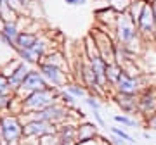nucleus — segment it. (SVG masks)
<instances>
[{"instance_id":"1","label":"nucleus","mask_w":156,"mask_h":145,"mask_svg":"<svg viewBox=\"0 0 156 145\" xmlns=\"http://www.w3.org/2000/svg\"><path fill=\"white\" fill-rule=\"evenodd\" d=\"M113 31H115V40L116 43L123 45L125 49L132 52V54H137L140 50V43H142V36L139 33V28H137V22L128 16L127 12H122L118 14L116 22L113 26Z\"/></svg>"},{"instance_id":"2","label":"nucleus","mask_w":156,"mask_h":145,"mask_svg":"<svg viewBox=\"0 0 156 145\" xmlns=\"http://www.w3.org/2000/svg\"><path fill=\"white\" fill-rule=\"evenodd\" d=\"M57 90L54 86H47L44 90H38V92H33V93H28L24 97V102H23V109L30 112L35 111H42L45 107L52 106L57 102Z\"/></svg>"},{"instance_id":"3","label":"nucleus","mask_w":156,"mask_h":145,"mask_svg":"<svg viewBox=\"0 0 156 145\" xmlns=\"http://www.w3.org/2000/svg\"><path fill=\"white\" fill-rule=\"evenodd\" d=\"M137 28L144 40H156V14L151 2L144 5V11L137 21Z\"/></svg>"},{"instance_id":"4","label":"nucleus","mask_w":156,"mask_h":145,"mask_svg":"<svg viewBox=\"0 0 156 145\" xmlns=\"http://www.w3.org/2000/svg\"><path fill=\"white\" fill-rule=\"evenodd\" d=\"M31 119H37V121H47V123H62L68 119V109L64 104H52V106L45 107L42 111H35L30 114Z\"/></svg>"},{"instance_id":"5","label":"nucleus","mask_w":156,"mask_h":145,"mask_svg":"<svg viewBox=\"0 0 156 145\" xmlns=\"http://www.w3.org/2000/svg\"><path fill=\"white\" fill-rule=\"evenodd\" d=\"M146 88L144 85V76L142 74H130L123 69L122 76L118 79L115 92H122V93H130V95H139L140 90Z\"/></svg>"},{"instance_id":"6","label":"nucleus","mask_w":156,"mask_h":145,"mask_svg":"<svg viewBox=\"0 0 156 145\" xmlns=\"http://www.w3.org/2000/svg\"><path fill=\"white\" fill-rule=\"evenodd\" d=\"M137 114L142 119L156 114V86H146L137 95Z\"/></svg>"},{"instance_id":"7","label":"nucleus","mask_w":156,"mask_h":145,"mask_svg":"<svg viewBox=\"0 0 156 145\" xmlns=\"http://www.w3.org/2000/svg\"><path fill=\"white\" fill-rule=\"evenodd\" d=\"M0 133L7 143H14L23 137V124L16 116H4L0 119Z\"/></svg>"},{"instance_id":"8","label":"nucleus","mask_w":156,"mask_h":145,"mask_svg":"<svg viewBox=\"0 0 156 145\" xmlns=\"http://www.w3.org/2000/svg\"><path fill=\"white\" fill-rule=\"evenodd\" d=\"M38 71L42 72V76L45 78V81L49 85H52L54 88H59V86H66L68 76L66 72L62 71L61 67L52 66V64H47V62H40Z\"/></svg>"},{"instance_id":"9","label":"nucleus","mask_w":156,"mask_h":145,"mask_svg":"<svg viewBox=\"0 0 156 145\" xmlns=\"http://www.w3.org/2000/svg\"><path fill=\"white\" fill-rule=\"evenodd\" d=\"M56 133V126L52 123H47V121H37V119H31L30 123H26L23 126V137H47V135H54Z\"/></svg>"},{"instance_id":"10","label":"nucleus","mask_w":156,"mask_h":145,"mask_svg":"<svg viewBox=\"0 0 156 145\" xmlns=\"http://www.w3.org/2000/svg\"><path fill=\"white\" fill-rule=\"evenodd\" d=\"M111 100H115L123 114L134 116L137 114V95H130V93H122V92H115L111 97Z\"/></svg>"},{"instance_id":"11","label":"nucleus","mask_w":156,"mask_h":145,"mask_svg":"<svg viewBox=\"0 0 156 145\" xmlns=\"http://www.w3.org/2000/svg\"><path fill=\"white\" fill-rule=\"evenodd\" d=\"M49 86V83L45 81V78L42 76L40 71H30L28 76L24 78V81L21 83L19 90L21 92H26V93H33V92H38V90H44Z\"/></svg>"},{"instance_id":"12","label":"nucleus","mask_w":156,"mask_h":145,"mask_svg":"<svg viewBox=\"0 0 156 145\" xmlns=\"http://www.w3.org/2000/svg\"><path fill=\"white\" fill-rule=\"evenodd\" d=\"M90 66L95 72V79H97V85H99L101 90H109V85H108V76H106V67H108V62L102 59V57H94L90 59Z\"/></svg>"},{"instance_id":"13","label":"nucleus","mask_w":156,"mask_h":145,"mask_svg":"<svg viewBox=\"0 0 156 145\" xmlns=\"http://www.w3.org/2000/svg\"><path fill=\"white\" fill-rule=\"evenodd\" d=\"M17 54H19L21 59H24L26 64H37V62L44 57V54H45V43L38 40V42L35 43L33 49H26V50L17 49Z\"/></svg>"},{"instance_id":"14","label":"nucleus","mask_w":156,"mask_h":145,"mask_svg":"<svg viewBox=\"0 0 156 145\" xmlns=\"http://www.w3.org/2000/svg\"><path fill=\"white\" fill-rule=\"evenodd\" d=\"M97 137V126L94 123H82L76 126V143H87Z\"/></svg>"},{"instance_id":"15","label":"nucleus","mask_w":156,"mask_h":145,"mask_svg":"<svg viewBox=\"0 0 156 145\" xmlns=\"http://www.w3.org/2000/svg\"><path fill=\"white\" fill-rule=\"evenodd\" d=\"M17 36H19V31H17L16 24L12 21H5L4 22V28L0 31V38L5 45L12 47V49H16V42H17Z\"/></svg>"},{"instance_id":"16","label":"nucleus","mask_w":156,"mask_h":145,"mask_svg":"<svg viewBox=\"0 0 156 145\" xmlns=\"http://www.w3.org/2000/svg\"><path fill=\"white\" fill-rule=\"evenodd\" d=\"M30 71H31V69L26 66V62H19V66H17L16 69H14V72H12L11 76H9L12 90H19L21 83L24 81V78L28 76V72H30Z\"/></svg>"},{"instance_id":"17","label":"nucleus","mask_w":156,"mask_h":145,"mask_svg":"<svg viewBox=\"0 0 156 145\" xmlns=\"http://www.w3.org/2000/svg\"><path fill=\"white\" fill-rule=\"evenodd\" d=\"M123 72V66L122 64H118V62H111V64H108L106 67V76H108V85H109V90H115L116 86L118 79L122 76Z\"/></svg>"},{"instance_id":"18","label":"nucleus","mask_w":156,"mask_h":145,"mask_svg":"<svg viewBox=\"0 0 156 145\" xmlns=\"http://www.w3.org/2000/svg\"><path fill=\"white\" fill-rule=\"evenodd\" d=\"M38 42V35L35 33H28V31H19V36H17V42H16V50L17 49H33L35 43Z\"/></svg>"},{"instance_id":"19","label":"nucleus","mask_w":156,"mask_h":145,"mask_svg":"<svg viewBox=\"0 0 156 145\" xmlns=\"http://www.w3.org/2000/svg\"><path fill=\"white\" fill-rule=\"evenodd\" d=\"M146 4H147V0H132L130 5H128V9H127V14L137 22L139 17H140V14H142V11H144Z\"/></svg>"},{"instance_id":"20","label":"nucleus","mask_w":156,"mask_h":145,"mask_svg":"<svg viewBox=\"0 0 156 145\" xmlns=\"http://www.w3.org/2000/svg\"><path fill=\"white\" fill-rule=\"evenodd\" d=\"M113 121L118 124H122V126H125V128H137L140 124L135 117L128 116V114H115L113 116Z\"/></svg>"},{"instance_id":"21","label":"nucleus","mask_w":156,"mask_h":145,"mask_svg":"<svg viewBox=\"0 0 156 145\" xmlns=\"http://www.w3.org/2000/svg\"><path fill=\"white\" fill-rule=\"evenodd\" d=\"M64 90H66L68 93H71L75 99H85V97L89 95L87 88H85L83 85H78V83H68L66 86H64Z\"/></svg>"},{"instance_id":"22","label":"nucleus","mask_w":156,"mask_h":145,"mask_svg":"<svg viewBox=\"0 0 156 145\" xmlns=\"http://www.w3.org/2000/svg\"><path fill=\"white\" fill-rule=\"evenodd\" d=\"M109 133L120 137V138L125 140V142H135L134 137H132L130 133H127V131H125V128H122V126H109Z\"/></svg>"},{"instance_id":"23","label":"nucleus","mask_w":156,"mask_h":145,"mask_svg":"<svg viewBox=\"0 0 156 145\" xmlns=\"http://www.w3.org/2000/svg\"><path fill=\"white\" fill-rule=\"evenodd\" d=\"M11 92H12V86H11L9 76H5L4 72H0V95H9Z\"/></svg>"},{"instance_id":"24","label":"nucleus","mask_w":156,"mask_h":145,"mask_svg":"<svg viewBox=\"0 0 156 145\" xmlns=\"http://www.w3.org/2000/svg\"><path fill=\"white\" fill-rule=\"evenodd\" d=\"M85 104L92 109V111H101V100H99V95H94V93H89L87 97L83 99Z\"/></svg>"},{"instance_id":"25","label":"nucleus","mask_w":156,"mask_h":145,"mask_svg":"<svg viewBox=\"0 0 156 145\" xmlns=\"http://www.w3.org/2000/svg\"><path fill=\"white\" fill-rule=\"evenodd\" d=\"M130 2H132V0H111V2H109V5H111L118 14H122V12H127Z\"/></svg>"},{"instance_id":"26","label":"nucleus","mask_w":156,"mask_h":145,"mask_svg":"<svg viewBox=\"0 0 156 145\" xmlns=\"http://www.w3.org/2000/svg\"><path fill=\"white\" fill-rule=\"evenodd\" d=\"M75 100H76V99H75V97H73L71 93H68L66 90H64V92H62V93H61V102H62V104H64V106L75 107V106H76V102H75Z\"/></svg>"},{"instance_id":"27","label":"nucleus","mask_w":156,"mask_h":145,"mask_svg":"<svg viewBox=\"0 0 156 145\" xmlns=\"http://www.w3.org/2000/svg\"><path fill=\"white\" fill-rule=\"evenodd\" d=\"M142 124H144L146 128L154 130V131H156V114H153V116H149V117H146L144 121H142Z\"/></svg>"},{"instance_id":"28","label":"nucleus","mask_w":156,"mask_h":145,"mask_svg":"<svg viewBox=\"0 0 156 145\" xmlns=\"http://www.w3.org/2000/svg\"><path fill=\"white\" fill-rule=\"evenodd\" d=\"M92 116H94L95 123L99 124L101 128H104V126H106V121L102 119V116H101V112H99V111H92Z\"/></svg>"},{"instance_id":"29","label":"nucleus","mask_w":156,"mask_h":145,"mask_svg":"<svg viewBox=\"0 0 156 145\" xmlns=\"http://www.w3.org/2000/svg\"><path fill=\"white\" fill-rule=\"evenodd\" d=\"M111 142H113V145H128V143H130V142L122 140L120 137H116V135H111Z\"/></svg>"},{"instance_id":"30","label":"nucleus","mask_w":156,"mask_h":145,"mask_svg":"<svg viewBox=\"0 0 156 145\" xmlns=\"http://www.w3.org/2000/svg\"><path fill=\"white\" fill-rule=\"evenodd\" d=\"M68 5H85L87 0H64Z\"/></svg>"},{"instance_id":"31","label":"nucleus","mask_w":156,"mask_h":145,"mask_svg":"<svg viewBox=\"0 0 156 145\" xmlns=\"http://www.w3.org/2000/svg\"><path fill=\"white\" fill-rule=\"evenodd\" d=\"M142 138H146V140H151V135L147 133V131H144V133H142Z\"/></svg>"},{"instance_id":"32","label":"nucleus","mask_w":156,"mask_h":145,"mask_svg":"<svg viewBox=\"0 0 156 145\" xmlns=\"http://www.w3.org/2000/svg\"><path fill=\"white\" fill-rule=\"evenodd\" d=\"M4 22L5 21H2V17H0V31H2V28H4Z\"/></svg>"},{"instance_id":"33","label":"nucleus","mask_w":156,"mask_h":145,"mask_svg":"<svg viewBox=\"0 0 156 145\" xmlns=\"http://www.w3.org/2000/svg\"><path fill=\"white\" fill-rule=\"evenodd\" d=\"M151 4H153V7H154V14H156V0H153Z\"/></svg>"},{"instance_id":"34","label":"nucleus","mask_w":156,"mask_h":145,"mask_svg":"<svg viewBox=\"0 0 156 145\" xmlns=\"http://www.w3.org/2000/svg\"><path fill=\"white\" fill-rule=\"evenodd\" d=\"M128 145H137V143H135V142H130V143H128Z\"/></svg>"},{"instance_id":"35","label":"nucleus","mask_w":156,"mask_h":145,"mask_svg":"<svg viewBox=\"0 0 156 145\" xmlns=\"http://www.w3.org/2000/svg\"><path fill=\"white\" fill-rule=\"evenodd\" d=\"M108 2H111V0H108Z\"/></svg>"}]
</instances>
